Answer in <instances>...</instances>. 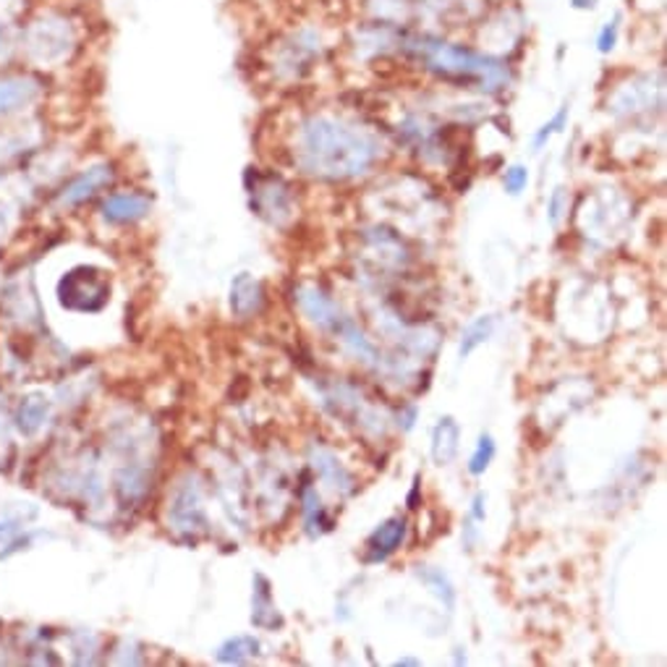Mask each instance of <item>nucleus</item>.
Listing matches in <instances>:
<instances>
[{
	"label": "nucleus",
	"instance_id": "f257e3e1",
	"mask_svg": "<svg viewBox=\"0 0 667 667\" xmlns=\"http://www.w3.org/2000/svg\"><path fill=\"white\" fill-rule=\"evenodd\" d=\"M296 165L320 181H351L369 174L380 160L382 142L369 129L333 119L312 115L296 134Z\"/></svg>",
	"mask_w": 667,
	"mask_h": 667
},
{
	"label": "nucleus",
	"instance_id": "f03ea898",
	"mask_svg": "<svg viewBox=\"0 0 667 667\" xmlns=\"http://www.w3.org/2000/svg\"><path fill=\"white\" fill-rule=\"evenodd\" d=\"M409 51L422 60L437 79L458 87H477L481 92H500L511 81V71L503 60L477 53L471 47L443 43V40H416Z\"/></svg>",
	"mask_w": 667,
	"mask_h": 667
},
{
	"label": "nucleus",
	"instance_id": "7ed1b4c3",
	"mask_svg": "<svg viewBox=\"0 0 667 667\" xmlns=\"http://www.w3.org/2000/svg\"><path fill=\"white\" fill-rule=\"evenodd\" d=\"M16 47L32 66L64 64L77 47V22L58 9L34 13L19 30Z\"/></svg>",
	"mask_w": 667,
	"mask_h": 667
},
{
	"label": "nucleus",
	"instance_id": "20e7f679",
	"mask_svg": "<svg viewBox=\"0 0 667 667\" xmlns=\"http://www.w3.org/2000/svg\"><path fill=\"white\" fill-rule=\"evenodd\" d=\"M318 393L322 398V405L330 411L335 419H341L343 424L362 432H375V435H385L388 427V419L377 405H373L367 396L362 393L356 385L346 380H320Z\"/></svg>",
	"mask_w": 667,
	"mask_h": 667
},
{
	"label": "nucleus",
	"instance_id": "39448f33",
	"mask_svg": "<svg viewBox=\"0 0 667 667\" xmlns=\"http://www.w3.org/2000/svg\"><path fill=\"white\" fill-rule=\"evenodd\" d=\"M249 174L254 176V184L246 181L252 212L257 218H263L265 223L275 225V229H284L296 212L293 189L288 187L284 178L275 176V174L263 176V174H257L254 168H249Z\"/></svg>",
	"mask_w": 667,
	"mask_h": 667
},
{
	"label": "nucleus",
	"instance_id": "423d86ee",
	"mask_svg": "<svg viewBox=\"0 0 667 667\" xmlns=\"http://www.w3.org/2000/svg\"><path fill=\"white\" fill-rule=\"evenodd\" d=\"M58 299L71 312H100L110 299V284L98 267H74L60 278Z\"/></svg>",
	"mask_w": 667,
	"mask_h": 667
},
{
	"label": "nucleus",
	"instance_id": "0eeeda50",
	"mask_svg": "<svg viewBox=\"0 0 667 667\" xmlns=\"http://www.w3.org/2000/svg\"><path fill=\"white\" fill-rule=\"evenodd\" d=\"M168 524L174 526L176 534L187 536V540H197V536L208 534L210 519L204 511L202 498V481L194 474L178 481L174 498L168 505Z\"/></svg>",
	"mask_w": 667,
	"mask_h": 667
},
{
	"label": "nucleus",
	"instance_id": "6e6552de",
	"mask_svg": "<svg viewBox=\"0 0 667 667\" xmlns=\"http://www.w3.org/2000/svg\"><path fill=\"white\" fill-rule=\"evenodd\" d=\"M293 301H296V307H299V312L304 314L312 325L325 330V333L335 335V330H338L343 322L348 320V314L343 312L338 301H335L327 291H322L320 286H309V284L296 286Z\"/></svg>",
	"mask_w": 667,
	"mask_h": 667
},
{
	"label": "nucleus",
	"instance_id": "1a4fd4ad",
	"mask_svg": "<svg viewBox=\"0 0 667 667\" xmlns=\"http://www.w3.org/2000/svg\"><path fill=\"white\" fill-rule=\"evenodd\" d=\"M43 79H37L30 71L3 74L0 77V119L32 108L34 102L43 98Z\"/></svg>",
	"mask_w": 667,
	"mask_h": 667
},
{
	"label": "nucleus",
	"instance_id": "9d476101",
	"mask_svg": "<svg viewBox=\"0 0 667 667\" xmlns=\"http://www.w3.org/2000/svg\"><path fill=\"white\" fill-rule=\"evenodd\" d=\"M113 181H115L113 165H110V163L92 165V168L81 170V174L74 176L71 181H68L66 187L60 189L58 204L66 210L79 208V204L89 202V199H92L95 194H100L102 189H108Z\"/></svg>",
	"mask_w": 667,
	"mask_h": 667
},
{
	"label": "nucleus",
	"instance_id": "9b49d317",
	"mask_svg": "<svg viewBox=\"0 0 667 667\" xmlns=\"http://www.w3.org/2000/svg\"><path fill=\"white\" fill-rule=\"evenodd\" d=\"M405 534H409V519H405V515H390V519H385L382 524L367 536V542H364V549H367V553H364V563L375 566V563L393 558L398 549L403 547Z\"/></svg>",
	"mask_w": 667,
	"mask_h": 667
},
{
	"label": "nucleus",
	"instance_id": "f8f14e48",
	"mask_svg": "<svg viewBox=\"0 0 667 667\" xmlns=\"http://www.w3.org/2000/svg\"><path fill=\"white\" fill-rule=\"evenodd\" d=\"M309 466L318 471V477L325 481L330 490H335L341 498H348V494L356 492V477L351 474L346 466L341 464V458L335 456L333 451L320 448V445H312L309 448Z\"/></svg>",
	"mask_w": 667,
	"mask_h": 667
},
{
	"label": "nucleus",
	"instance_id": "ddd939ff",
	"mask_svg": "<svg viewBox=\"0 0 667 667\" xmlns=\"http://www.w3.org/2000/svg\"><path fill=\"white\" fill-rule=\"evenodd\" d=\"M153 210V199L142 191H115L102 202V218L113 225H132L140 223Z\"/></svg>",
	"mask_w": 667,
	"mask_h": 667
},
{
	"label": "nucleus",
	"instance_id": "4468645a",
	"mask_svg": "<svg viewBox=\"0 0 667 667\" xmlns=\"http://www.w3.org/2000/svg\"><path fill=\"white\" fill-rule=\"evenodd\" d=\"M231 314L236 320H252L265 307V286L252 273H238L231 284Z\"/></svg>",
	"mask_w": 667,
	"mask_h": 667
},
{
	"label": "nucleus",
	"instance_id": "2eb2a0df",
	"mask_svg": "<svg viewBox=\"0 0 667 667\" xmlns=\"http://www.w3.org/2000/svg\"><path fill=\"white\" fill-rule=\"evenodd\" d=\"M252 623L263 631H275L284 625V615L273 597V583L263 574H254L252 579Z\"/></svg>",
	"mask_w": 667,
	"mask_h": 667
},
{
	"label": "nucleus",
	"instance_id": "dca6fc26",
	"mask_svg": "<svg viewBox=\"0 0 667 667\" xmlns=\"http://www.w3.org/2000/svg\"><path fill=\"white\" fill-rule=\"evenodd\" d=\"M460 451V424L453 416H440L432 430L430 456L437 466H451Z\"/></svg>",
	"mask_w": 667,
	"mask_h": 667
},
{
	"label": "nucleus",
	"instance_id": "f3484780",
	"mask_svg": "<svg viewBox=\"0 0 667 667\" xmlns=\"http://www.w3.org/2000/svg\"><path fill=\"white\" fill-rule=\"evenodd\" d=\"M301 515H304V532L312 540H320L322 534L333 532V519H330L327 508L322 505L320 492L312 485L301 487Z\"/></svg>",
	"mask_w": 667,
	"mask_h": 667
},
{
	"label": "nucleus",
	"instance_id": "a211bd4d",
	"mask_svg": "<svg viewBox=\"0 0 667 667\" xmlns=\"http://www.w3.org/2000/svg\"><path fill=\"white\" fill-rule=\"evenodd\" d=\"M259 649H263L259 638H254L249 634H241V636H233V638H229V642L220 644L215 652V659L220 665H246L259 655Z\"/></svg>",
	"mask_w": 667,
	"mask_h": 667
},
{
	"label": "nucleus",
	"instance_id": "6ab92c4d",
	"mask_svg": "<svg viewBox=\"0 0 667 667\" xmlns=\"http://www.w3.org/2000/svg\"><path fill=\"white\" fill-rule=\"evenodd\" d=\"M416 579L427 587L432 594L437 597L440 602H443V608L448 610V613H453L456 610V587H453V581L448 579V574H445L443 568H435V566H419L416 570Z\"/></svg>",
	"mask_w": 667,
	"mask_h": 667
},
{
	"label": "nucleus",
	"instance_id": "aec40b11",
	"mask_svg": "<svg viewBox=\"0 0 667 667\" xmlns=\"http://www.w3.org/2000/svg\"><path fill=\"white\" fill-rule=\"evenodd\" d=\"M492 333H494L492 314H479L477 320H471L469 325L464 327V333H460V343H458L460 359H469L474 351H477L479 346H485V343L492 338Z\"/></svg>",
	"mask_w": 667,
	"mask_h": 667
},
{
	"label": "nucleus",
	"instance_id": "412c9836",
	"mask_svg": "<svg viewBox=\"0 0 667 667\" xmlns=\"http://www.w3.org/2000/svg\"><path fill=\"white\" fill-rule=\"evenodd\" d=\"M655 92H663V87H652L649 81H644V85H629L618 92L613 110L615 113H638V110L652 108Z\"/></svg>",
	"mask_w": 667,
	"mask_h": 667
},
{
	"label": "nucleus",
	"instance_id": "4be33fe9",
	"mask_svg": "<svg viewBox=\"0 0 667 667\" xmlns=\"http://www.w3.org/2000/svg\"><path fill=\"white\" fill-rule=\"evenodd\" d=\"M47 411H51V405H47L45 398H26L16 411V427L22 430L24 435H34V432H40V427L45 424Z\"/></svg>",
	"mask_w": 667,
	"mask_h": 667
},
{
	"label": "nucleus",
	"instance_id": "5701e85b",
	"mask_svg": "<svg viewBox=\"0 0 667 667\" xmlns=\"http://www.w3.org/2000/svg\"><path fill=\"white\" fill-rule=\"evenodd\" d=\"M494 456H498V445H494V437L490 435V432H481L479 440H477V448H474L471 458H469V469L471 477H481L487 469L492 466Z\"/></svg>",
	"mask_w": 667,
	"mask_h": 667
},
{
	"label": "nucleus",
	"instance_id": "b1692460",
	"mask_svg": "<svg viewBox=\"0 0 667 667\" xmlns=\"http://www.w3.org/2000/svg\"><path fill=\"white\" fill-rule=\"evenodd\" d=\"M566 123H568V108H560V110H558V113H555V115H553V121H549V123H545V126H542V129H540V132H536V134H534V140H532V144H534V149H536V153H540V149H542V147H545V144H547L549 140H553V136H555V134H560V132H563V129H566Z\"/></svg>",
	"mask_w": 667,
	"mask_h": 667
},
{
	"label": "nucleus",
	"instance_id": "393cba45",
	"mask_svg": "<svg viewBox=\"0 0 667 667\" xmlns=\"http://www.w3.org/2000/svg\"><path fill=\"white\" fill-rule=\"evenodd\" d=\"M503 187L511 197H519L529 187V168L526 165H511L503 176Z\"/></svg>",
	"mask_w": 667,
	"mask_h": 667
},
{
	"label": "nucleus",
	"instance_id": "a878e982",
	"mask_svg": "<svg viewBox=\"0 0 667 667\" xmlns=\"http://www.w3.org/2000/svg\"><path fill=\"white\" fill-rule=\"evenodd\" d=\"M11 3H16V0H11ZM11 3L0 5V43H9L11 26L16 24L19 16L24 13V5H16V9H13Z\"/></svg>",
	"mask_w": 667,
	"mask_h": 667
},
{
	"label": "nucleus",
	"instance_id": "bb28decb",
	"mask_svg": "<svg viewBox=\"0 0 667 667\" xmlns=\"http://www.w3.org/2000/svg\"><path fill=\"white\" fill-rule=\"evenodd\" d=\"M566 208H568L566 189L558 187V189L553 191V197L547 199V220H549V225H558L560 223V218H563V212H566Z\"/></svg>",
	"mask_w": 667,
	"mask_h": 667
},
{
	"label": "nucleus",
	"instance_id": "cd10ccee",
	"mask_svg": "<svg viewBox=\"0 0 667 667\" xmlns=\"http://www.w3.org/2000/svg\"><path fill=\"white\" fill-rule=\"evenodd\" d=\"M618 30H621V26H618V19H615V22H608L602 26L600 37H597V47H600V53L613 51L615 43H618Z\"/></svg>",
	"mask_w": 667,
	"mask_h": 667
},
{
	"label": "nucleus",
	"instance_id": "c85d7f7f",
	"mask_svg": "<svg viewBox=\"0 0 667 667\" xmlns=\"http://www.w3.org/2000/svg\"><path fill=\"white\" fill-rule=\"evenodd\" d=\"M469 519L474 521V524H485V519H487V494L485 492L474 494L471 508H469Z\"/></svg>",
	"mask_w": 667,
	"mask_h": 667
},
{
	"label": "nucleus",
	"instance_id": "c756f323",
	"mask_svg": "<svg viewBox=\"0 0 667 667\" xmlns=\"http://www.w3.org/2000/svg\"><path fill=\"white\" fill-rule=\"evenodd\" d=\"M416 416H419L416 405H403L401 414H398V427H401L403 432H411L416 424Z\"/></svg>",
	"mask_w": 667,
	"mask_h": 667
},
{
	"label": "nucleus",
	"instance_id": "7c9ffc66",
	"mask_svg": "<svg viewBox=\"0 0 667 667\" xmlns=\"http://www.w3.org/2000/svg\"><path fill=\"white\" fill-rule=\"evenodd\" d=\"M19 147H22V144L13 142L11 136H5V140H0V165H3L5 160H11V157L19 153Z\"/></svg>",
	"mask_w": 667,
	"mask_h": 667
},
{
	"label": "nucleus",
	"instance_id": "2f4dec72",
	"mask_svg": "<svg viewBox=\"0 0 667 667\" xmlns=\"http://www.w3.org/2000/svg\"><path fill=\"white\" fill-rule=\"evenodd\" d=\"M477 526H474L471 519H466V526H464V547L466 549H474V545H477Z\"/></svg>",
	"mask_w": 667,
	"mask_h": 667
},
{
	"label": "nucleus",
	"instance_id": "473e14b6",
	"mask_svg": "<svg viewBox=\"0 0 667 667\" xmlns=\"http://www.w3.org/2000/svg\"><path fill=\"white\" fill-rule=\"evenodd\" d=\"M419 481H422V477H414V487H411V492H409V498H405V503H409V508L411 511H414V508H419Z\"/></svg>",
	"mask_w": 667,
	"mask_h": 667
},
{
	"label": "nucleus",
	"instance_id": "72a5a7b5",
	"mask_svg": "<svg viewBox=\"0 0 667 667\" xmlns=\"http://www.w3.org/2000/svg\"><path fill=\"white\" fill-rule=\"evenodd\" d=\"M422 665V659L419 657H401V659H396V667H419Z\"/></svg>",
	"mask_w": 667,
	"mask_h": 667
},
{
	"label": "nucleus",
	"instance_id": "f704fd0d",
	"mask_svg": "<svg viewBox=\"0 0 667 667\" xmlns=\"http://www.w3.org/2000/svg\"><path fill=\"white\" fill-rule=\"evenodd\" d=\"M453 663H456V665H466V655H464V649H460V646L456 649V655H453Z\"/></svg>",
	"mask_w": 667,
	"mask_h": 667
}]
</instances>
